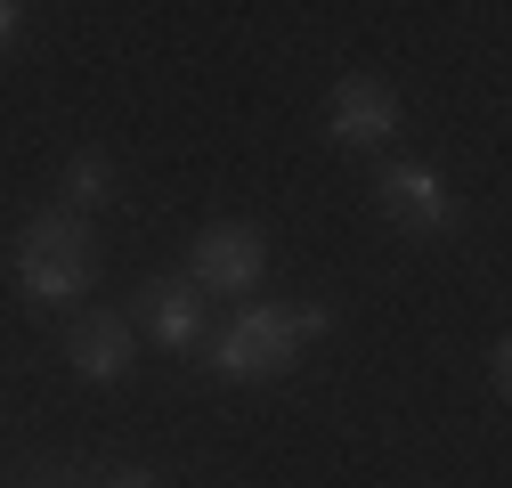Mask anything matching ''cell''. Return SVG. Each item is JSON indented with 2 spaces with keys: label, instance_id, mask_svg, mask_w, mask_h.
Segmentation results:
<instances>
[{
  "label": "cell",
  "instance_id": "6da1fadb",
  "mask_svg": "<svg viewBox=\"0 0 512 488\" xmlns=\"http://www.w3.org/2000/svg\"><path fill=\"white\" fill-rule=\"evenodd\" d=\"M317 334H334L326 301H252L228 334H204V358L228 383H261V375H285Z\"/></svg>",
  "mask_w": 512,
  "mask_h": 488
},
{
  "label": "cell",
  "instance_id": "7a4b0ae2",
  "mask_svg": "<svg viewBox=\"0 0 512 488\" xmlns=\"http://www.w3.org/2000/svg\"><path fill=\"white\" fill-rule=\"evenodd\" d=\"M25 301H41V310H66L74 293H90V269H98V244H90V220L74 212H33L17 228V253H9Z\"/></svg>",
  "mask_w": 512,
  "mask_h": 488
},
{
  "label": "cell",
  "instance_id": "3957f363",
  "mask_svg": "<svg viewBox=\"0 0 512 488\" xmlns=\"http://www.w3.org/2000/svg\"><path fill=\"white\" fill-rule=\"evenodd\" d=\"M261 277H269V236L252 220H212L187 244V285L196 293H252Z\"/></svg>",
  "mask_w": 512,
  "mask_h": 488
},
{
  "label": "cell",
  "instance_id": "277c9868",
  "mask_svg": "<svg viewBox=\"0 0 512 488\" xmlns=\"http://www.w3.org/2000/svg\"><path fill=\"white\" fill-rule=\"evenodd\" d=\"M374 204H382V220H399L407 236H447V228H456V188H447L431 163H382L374 171Z\"/></svg>",
  "mask_w": 512,
  "mask_h": 488
},
{
  "label": "cell",
  "instance_id": "5b68a950",
  "mask_svg": "<svg viewBox=\"0 0 512 488\" xmlns=\"http://www.w3.org/2000/svg\"><path fill=\"white\" fill-rule=\"evenodd\" d=\"M326 139H334V147H358V155L391 147V139H399V90H391V82H374V74H350V82H334Z\"/></svg>",
  "mask_w": 512,
  "mask_h": 488
},
{
  "label": "cell",
  "instance_id": "8992f818",
  "mask_svg": "<svg viewBox=\"0 0 512 488\" xmlns=\"http://www.w3.org/2000/svg\"><path fill=\"white\" fill-rule=\"evenodd\" d=\"M66 366L82 383H122L139 366V326L122 318V310H90L66 326Z\"/></svg>",
  "mask_w": 512,
  "mask_h": 488
},
{
  "label": "cell",
  "instance_id": "52a82bcc",
  "mask_svg": "<svg viewBox=\"0 0 512 488\" xmlns=\"http://www.w3.org/2000/svg\"><path fill=\"white\" fill-rule=\"evenodd\" d=\"M139 318H147V342L155 350H196L204 342V293L187 285V277H155L147 301H139Z\"/></svg>",
  "mask_w": 512,
  "mask_h": 488
},
{
  "label": "cell",
  "instance_id": "ba28073f",
  "mask_svg": "<svg viewBox=\"0 0 512 488\" xmlns=\"http://www.w3.org/2000/svg\"><path fill=\"white\" fill-rule=\"evenodd\" d=\"M114 196V163L98 155V147H82L66 171H57V212H74V220H90L98 204Z\"/></svg>",
  "mask_w": 512,
  "mask_h": 488
},
{
  "label": "cell",
  "instance_id": "9c48e42d",
  "mask_svg": "<svg viewBox=\"0 0 512 488\" xmlns=\"http://www.w3.org/2000/svg\"><path fill=\"white\" fill-rule=\"evenodd\" d=\"M17 33H25V0H0V49H17Z\"/></svg>",
  "mask_w": 512,
  "mask_h": 488
},
{
  "label": "cell",
  "instance_id": "30bf717a",
  "mask_svg": "<svg viewBox=\"0 0 512 488\" xmlns=\"http://www.w3.org/2000/svg\"><path fill=\"white\" fill-rule=\"evenodd\" d=\"M504 383H512V350H504V342H496V350H488V391H496V399H504Z\"/></svg>",
  "mask_w": 512,
  "mask_h": 488
},
{
  "label": "cell",
  "instance_id": "8fae6325",
  "mask_svg": "<svg viewBox=\"0 0 512 488\" xmlns=\"http://www.w3.org/2000/svg\"><path fill=\"white\" fill-rule=\"evenodd\" d=\"M106 488H155V480H147V472H122V480H106Z\"/></svg>",
  "mask_w": 512,
  "mask_h": 488
},
{
  "label": "cell",
  "instance_id": "7c38bea8",
  "mask_svg": "<svg viewBox=\"0 0 512 488\" xmlns=\"http://www.w3.org/2000/svg\"><path fill=\"white\" fill-rule=\"evenodd\" d=\"M33 488H74V480H33Z\"/></svg>",
  "mask_w": 512,
  "mask_h": 488
}]
</instances>
